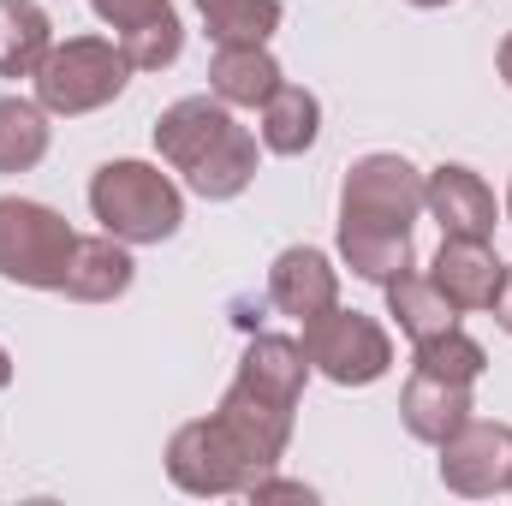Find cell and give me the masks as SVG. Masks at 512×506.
Instances as JSON below:
<instances>
[{
	"instance_id": "cell-30",
	"label": "cell",
	"mask_w": 512,
	"mask_h": 506,
	"mask_svg": "<svg viewBox=\"0 0 512 506\" xmlns=\"http://www.w3.org/2000/svg\"><path fill=\"white\" fill-rule=\"evenodd\" d=\"M507 221H512V185H507Z\"/></svg>"
},
{
	"instance_id": "cell-5",
	"label": "cell",
	"mask_w": 512,
	"mask_h": 506,
	"mask_svg": "<svg viewBox=\"0 0 512 506\" xmlns=\"http://www.w3.org/2000/svg\"><path fill=\"white\" fill-rule=\"evenodd\" d=\"M72 251H78V233L60 209L30 203V197H0V280L60 292Z\"/></svg>"
},
{
	"instance_id": "cell-1",
	"label": "cell",
	"mask_w": 512,
	"mask_h": 506,
	"mask_svg": "<svg viewBox=\"0 0 512 506\" xmlns=\"http://www.w3.org/2000/svg\"><path fill=\"white\" fill-rule=\"evenodd\" d=\"M155 149L209 203H233L256 179V131L239 126L221 96H185V102L161 108Z\"/></svg>"
},
{
	"instance_id": "cell-27",
	"label": "cell",
	"mask_w": 512,
	"mask_h": 506,
	"mask_svg": "<svg viewBox=\"0 0 512 506\" xmlns=\"http://www.w3.org/2000/svg\"><path fill=\"white\" fill-rule=\"evenodd\" d=\"M501 78H507V84H512V36H507V42H501Z\"/></svg>"
},
{
	"instance_id": "cell-29",
	"label": "cell",
	"mask_w": 512,
	"mask_h": 506,
	"mask_svg": "<svg viewBox=\"0 0 512 506\" xmlns=\"http://www.w3.org/2000/svg\"><path fill=\"white\" fill-rule=\"evenodd\" d=\"M209 6H221V0H197V12H209Z\"/></svg>"
},
{
	"instance_id": "cell-12",
	"label": "cell",
	"mask_w": 512,
	"mask_h": 506,
	"mask_svg": "<svg viewBox=\"0 0 512 506\" xmlns=\"http://www.w3.org/2000/svg\"><path fill=\"white\" fill-rule=\"evenodd\" d=\"M471 411H477V405H471V381H441V376L411 370L405 393H399V423H405L417 441H429V447H441Z\"/></svg>"
},
{
	"instance_id": "cell-8",
	"label": "cell",
	"mask_w": 512,
	"mask_h": 506,
	"mask_svg": "<svg viewBox=\"0 0 512 506\" xmlns=\"http://www.w3.org/2000/svg\"><path fill=\"white\" fill-rule=\"evenodd\" d=\"M441 483L465 501L512 495V423H483L465 417L441 441Z\"/></svg>"
},
{
	"instance_id": "cell-24",
	"label": "cell",
	"mask_w": 512,
	"mask_h": 506,
	"mask_svg": "<svg viewBox=\"0 0 512 506\" xmlns=\"http://www.w3.org/2000/svg\"><path fill=\"white\" fill-rule=\"evenodd\" d=\"M251 501H316V489H304V483H280V477L268 471V477L251 489Z\"/></svg>"
},
{
	"instance_id": "cell-9",
	"label": "cell",
	"mask_w": 512,
	"mask_h": 506,
	"mask_svg": "<svg viewBox=\"0 0 512 506\" xmlns=\"http://www.w3.org/2000/svg\"><path fill=\"white\" fill-rule=\"evenodd\" d=\"M423 209L441 221V239H495V221H501L483 173H471L459 161L423 173Z\"/></svg>"
},
{
	"instance_id": "cell-6",
	"label": "cell",
	"mask_w": 512,
	"mask_h": 506,
	"mask_svg": "<svg viewBox=\"0 0 512 506\" xmlns=\"http://www.w3.org/2000/svg\"><path fill=\"white\" fill-rule=\"evenodd\" d=\"M304 358H310V370L316 376H328L334 387H370V381H382L393 370V340H387V328L376 316H364V310H322V316H310L304 322Z\"/></svg>"
},
{
	"instance_id": "cell-15",
	"label": "cell",
	"mask_w": 512,
	"mask_h": 506,
	"mask_svg": "<svg viewBox=\"0 0 512 506\" xmlns=\"http://www.w3.org/2000/svg\"><path fill=\"white\" fill-rule=\"evenodd\" d=\"M54 48V24L36 0H0V78H36Z\"/></svg>"
},
{
	"instance_id": "cell-17",
	"label": "cell",
	"mask_w": 512,
	"mask_h": 506,
	"mask_svg": "<svg viewBox=\"0 0 512 506\" xmlns=\"http://www.w3.org/2000/svg\"><path fill=\"white\" fill-rule=\"evenodd\" d=\"M387 316L399 322V334H405L411 346L459 322V310L447 304V292H441L429 274H411V268H405L399 280H387Z\"/></svg>"
},
{
	"instance_id": "cell-4",
	"label": "cell",
	"mask_w": 512,
	"mask_h": 506,
	"mask_svg": "<svg viewBox=\"0 0 512 506\" xmlns=\"http://www.w3.org/2000/svg\"><path fill=\"white\" fill-rule=\"evenodd\" d=\"M167 477H173V489H185L197 501H215V495H251L256 483L268 477V465L209 411V417L173 429V441H167Z\"/></svg>"
},
{
	"instance_id": "cell-13",
	"label": "cell",
	"mask_w": 512,
	"mask_h": 506,
	"mask_svg": "<svg viewBox=\"0 0 512 506\" xmlns=\"http://www.w3.org/2000/svg\"><path fill=\"white\" fill-rule=\"evenodd\" d=\"M131 274H137V262H131V245H120L114 233H102V239H78V251H72V268H66V298H78V304H114L120 292L131 286Z\"/></svg>"
},
{
	"instance_id": "cell-3",
	"label": "cell",
	"mask_w": 512,
	"mask_h": 506,
	"mask_svg": "<svg viewBox=\"0 0 512 506\" xmlns=\"http://www.w3.org/2000/svg\"><path fill=\"white\" fill-rule=\"evenodd\" d=\"M131 84V60L114 36H66L48 48L42 72H36V102L60 120L96 114L108 102H120V90Z\"/></svg>"
},
{
	"instance_id": "cell-10",
	"label": "cell",
	"mask_w": 512,
	"mask_h": 506,
	"mask_svg": "<svg viewBox=\"0 0 512 506\" xmlns=\"http://www.w3.org/2000/svg\"><path fill=\"white\" fill-rule=\"evenodd\" d=\"M268 304L280 316L310 322V316H322V310L340 304V268L316 245H286V251L274 256V268H268Z\"/></svg>"
},
{
	"instance_id": "cell-18",
	"label": "cell",
	"mask_w": 512,
	"mask_h": 506,
	"mask_svg": "<svg viewBox=\"0 0 512 506\" xmlns=\"http://www.w3.org/2000/svg\"><path fill=\"white\" fill-rule=\"evenodd\" d=\"M48 108L30 96H0V173H30L48 155Z\"/></svg>"
},
{
	"instance_id": "cell-23",
	"label": "cell",
	"mask_w": 512,
	"mask_h": 506,
	"mask_svg": "<svg viewBox=\"0 0 512 506\" xmlns=\"http://www.w3.org/2000/svg\"><path fill=\"white\" fill-rule=\"evenodd\" d=\"M96 6V18L108 24V30H143V24H161V18H173V0H90Z\"/></svg>"
},
{
	"instance_id": "cell-21",
	"label": "cell",
	"mask_w": 512,
	"mask_h": 506,
	"mask_svg": "<svg viewBox=\"0 0 512 506\" xmlns=\"http://www.w3.org/2000/svg\"><path fill=\"white\" fill-rule=\"evenodd\" d=\"M411 370L441 376V381H477L483 370H489V352L453 322V328H441V334H429V340L411 346Z\"/></svg>"
},
{
	"instance_id": "cell-19",
	"label": "cell",
	"mask_w": 512,
	"mask_h": 506,
	"mask_svg": "<svg viewBox=\"0 0 512 506\" xmlns=\"http://www.w3.org/2000/svg\"><path fill=\"white\" fill-rule=\"evenodd\" d=\"M340 256L358 280H399L411 268V233H387V227H340Z\"/></svg>"
},
{
	"instance_id": "cell-20",
	"label": "cell",
	"mask_w": 512,
	"mask_h": 506,
	"mask_svg": "<svg viewBox=\"0 0 512 506\" xmlns=\"http://www.w3.org/2000/svg\"><path fill=\"white\" fill-rule=\"evenodd\" d=\"M280 18H286L280 0H221V6L203 12L215 48H268V36L280 30Z\"/></svg>"
},
{
	"instance_id": "cell-7",
	"label": "cell",
	"mask_w": 512,
	"mask_h": 506,
	"mask_svg": "<svg viewBox=\"0 0 512 506\" xmlns=\"http://www.w3.org/2000/svg\"><path fill=\"white\" fill-rule=\"evenodd\" d=\"M423 215V173L405 155H358L340 179V227L411 233Z\"/></svg>"
},
{
	"instance_id": "cell-11",
	"label": "cell",
	"mask_w": 512,
	"mask_h": 506,
	"mask_svg": "<svg viewBox=\"0 0 512 506\" xmlns=\"http://www.w3.org/2000/svg\"><path fill=\"white\" fill-rule=\"evenodd\" d=\"M501 274L507 262L489 251V239H441V251L429 262V280L447 292V304L465 316V310H489L495 292H501Z\"/></svg>"
},
{
	"instance_id": "cell-28",
	"label": "cell",
	"mask_w": 512,
	"mask_h": 506,
	"mask_svg": "<svg viewBox=\"0 0 512 506\" xmlns=\"http://www.w3.org/2000/svg\"><path fill=\"white\" fill-rule=\"evenodd\" d=\"M411 6H423V12H435V6H453V0H411Z\"/></svg>"
},
{
	"instance_id": "cell-16",
	"label": "cell",
	"mask_w": 512,
	"mask_h": 506,
	"mask_svg": "<svg viewBox=\"0 0 512 506\" xmlns=\"http://www.w3.org/2000/svg\"><path fill=\"white\" fill-rule=\"evenodd\" d=\"M316 131H322V102L304 90V84H280L268 102H262V149L268 155H304L310 143H316Z\"/></svg>"
},
{
	"instance_id": "cell-26",
	"label": "cell",
	"mask_w": 512,
	"mask_h": 506,
	"mask_svg": "<svg viewBox=\"0 0 512 506\" xmlns=\"http://www.w3.org/2000/svg\"><path fill=\"white\" fill-rule=\"evenodd\" d=\"M6 387H12V352L0 346V393H6Z\"/></svg>"
},
{
	"instance_id": "cell-25",
	"label": "cell",
	"mask_w": 512,
	"mask_h": 506,
	"mask_svg": "<svg viewBox=\"0 0 512 506\" xmlns=\"http://www.w3.org/2000/svg\"><path fill=\"white\" fill-rule=\"evenodd\" d=\"M495 322H501V334H512V262H507V274H501V292H495Z\"/></svg>"
},
{
	"instance_id": "cell-22",
	"label": "cell",
	"mask_w": 512,
	"mask_h": 506,
	"mask_svg": "<svg viewBox=\"0 0 512 506\" xmlns=\"http://www.w3.org/2000/svg\"><path fill=\"white\" fill-rule=\"evenodd\" d=\"M120 48H126L131 72H161V66L179 60V48H185V24H179V12H173V18H161V24H143V30L120 36Z\"/></svg>"
},
{
	"instance_id": "cell-14",
	"label": "cell",
	"mask_w": 512,
	"mask_h": 506,
	"mask_svg": "<svg viewBox=\"0 0 512 506\" xmlns=\"http://www.w3.org/2000/svg\"><path fill=\"white\" fill-rule=\"evenodd\" d=\"M280 84L286 72L268 48H215L209 60V96H221L227 108H262Z\"/></svg>"
},
{
	"instance_id": "cell-2",
	"label": "cell",
	"mask_w": 512,
	"mask_h": 506,
	"mask_svg": "<svg viewBox=\"0 0 512 506\" xmlns=\"http://www.w3.org/2000/svg\"><path fill=\"white\" fill-rule=\"evenodd\" d=\"M90 215L120 245H161L185 227V197L149 161H108L90 179Z\"/></svg>"
}]
</instances>
